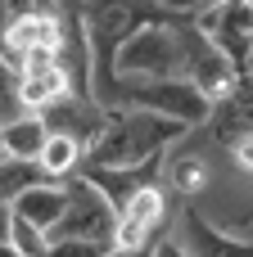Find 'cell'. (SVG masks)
<instances>
[{
  "mask_svg": "<svg viewBox=\"0 0 253 257\" xmlns=\"http://www.w3.org/2000/svg\"><path fill=\"white\" fill-rule=\"evenodd\" d=\"M77 18H81L86 50H91V99L95 104L118 81L113 77V59H118V50L131 36L140 27H154V23H177L154 0H77Z\"/></svg>",
  "mask_w": 253,
  "mask_h": 257,
  "instance_id": "1",
  "label": "cell"
},
{
  "mask_svg": "<svg viewBox=\"0 0 253 257\" xmlns=\"http://www.w3.org/2000/svg\"><path fill=\"white\" fill-rule=\"evenodd\" d=\"M186 136L181 122H167L158 113L145 108H109L104 131L95 136V145L86 149L81 163L91 167H140L154 158H167V145H177Z\"/></svg>",
  "mask_w": 253,
  "mask_h": 257,
  "instance_id": "2",
  "label": "cell"
},
{
  "mask_svg": "<svg viewBox=\"0 0 253 257\" xmlns=\"http://www.w3.org/2000/svg\"><path fill=\"white\" fill-rule=\"evenodd\" d=\"M190 18H177V23H154V27H140L113 59V77H127V81H167V77H181L186 72V41H181V27Z\"/></svg>",
  "mask_w": 253,
  "mask_h": 257,
  "instance_id": "3",
  "label": "cell"
},
{
  "mask_svg": "<svg viewBox=\"0 0 253 257\" xmlns=\"http://www.w3.org/2000/svg\"><path fill=\"white\" fill-rule=\"evenodd\" d=\"M113 226H118V217H113L109 199L91 181L68 176L63 181V217L54 221V230L45 239H86V244L113 248Z\"/></svg>",
  "mask_w": 253,
  "mask_h": 257,
  "instance_id": "4",
  "label": "cell"
},
{
  "mask_svg": "<svg viewBox=\"0 0 253 257\" xmlns=\"http://www.w3.org/2000/svg\"><path fill=\"white\" fill-rule=\"evenodd\" d=\"M195 27L226 54L235 77L253 72V9H249V0H213L195 18Z\"/></svg>",
  "mask_w": 253,
  "mask_h": 257,
  "instance_id": "5",
  "label": "cell"
},
{
  "mask_svg": "<svg viewBox=\"0 0 253 257\" xmlns=\"http://www.w3.org/2000/svg\"><path fill=\"white\" fill-rule=\"evenodd\" d=\"M167 230V190L163 181L140 185L122 208H118V226H113V248H140L154 244Z\"/></svg>",
  "mask_w": 253,
  "mask_h": 257,
  "instance_id": "6",
  "label": "cell"
},
{
  "mask_svg": "<svg viewBox=\"0 0 253 257\" xmlns=\"http://www.w3.org/2000/svg\"><path fill=\"white\" fill-rule=\"evenodd\" d=\"M181 41H186V72H181V77H186V81H190L208 104H217V99L235 86V68H231L226 54H222V50H217V45L195 27V18L181 27Z\"/></svg>",
  "mask_w": 253,
  "mask_h": 257,
  "instance_id": "7",
  "label": "cell"
},
{
  "mask_svg": "<svg viewBox=\"0 0 253 257\" xmlns=\"http://www.w3.org/2000/svg\"><path fill=\"white\" fill-rule=\"evenodd\" d=\"M41 122H45V131L50 136H72L81 149H91L95 145V136L104 131V117H109V108H100L91 95H59L54 104H45L41 113H36Z\"/></svg>",
  "mask_w": 253,
  "mask_h": 257,
  "instance_id": "8",
  "label": "cell"
},
{
  "mask_svg": "<svg viewBox=\"0 0 253 257\" xmlns=\"http://www.w3.org/2000/svg\"><path fill=\"white\" fill-rule=\"evenodd\" d=\"M213 145H235V140H244L253 136V72L249 77H235V86L213 104V113L204 117V126H199Z\"/></svg>",
  "mask_w": 253,
  "mask_h": 257,
  "instance_id": "9",
  "label": "cell"
},
{
  "mask_svg": "<svg viewBox=\"0 0 253 257\" xmlns=\"http://www.w3.org/2000/svg\"><path fill=\"white\" fill-rule=\"evenodd\" d=\"M181 244L195 257H253V239H240V235L213 226L195 199L181 203Z\"/></svg>",
  "mask_w": 253,
  "mask_h": 257,
  "instance_id": "10",
  "label": "cell"
},
{
  "mask_svg": "<svg viewBox=\"0 0 253 257\" xmlns=\"http://www.w3.org/2000/svg\"><path fill=\"white\" fill-rule=\"evenodd\" d=\"M9 212H14L18 221L36 226L41 235H50V230H54V221L63 217V181H41V185L23 190V194L9 203Z\"/></svg>",
  "mask_w": 253,
  "mask_h": 257,
  "instance_id": "11",
  "label": "cell"
},
{
  "mask_svg": "<svg viewBox=\"0 0 253 257\" xmlns=\"http://www.w3.org/2000/svg\"><path fill=\"white\" fill-rule=\"evenodd\" d=\"M68 90H72V86H68V77H63L59 63L18 72V104H23V113H41L45 104H54V99L68 95Z\"/></svg>",
  "mask_w": 253,
  "mask_h": 257,
  "instance_id": "12",
  "label": "cell"
},
{
  "mask_svg": "<svg viewBox=\"0 0 253 257\" xmlns=\"http://www.w3.org/2000/svg\"><path fill=\"white\" fill-rule=\"evenodd\" d=\"M45 122L36 113H18L14 122H0V154L5 158H23V163H36L41 145H45Z\"/></svg>",
  "mask_w": 253,
  "mask_h": 257,
  "instance_id": "13",
  "label": "cell"
},
{
  "mask_svg": "<svg viewBox=\"0 0 253 257\" xmlns=\"http://www.w3.org/2000/svg\"><path fill=\"white\" fill-rule=\"evenodd\" d=\"M81 158H86V149L72 136H45V145L36 154V167L45 172V181H68V176L81 172Z\"/></svg>",
  "mask_w": 253,
  "mask_h": 257,
  "instance_id": "14",
  "label": "cell"
},
{
  "mask_svg": "<svg viewBox=\"0 0 253 257\" xmlns=\"http://www.w3.org/2000/svg\"><path fill=\"white\" fill-rule=\"evenodd\" d=\"M163 176H167V190L172 194L195 199L208 185V163H204V154H177L172 163H163Z\"/></svg>",
  "mask_w": 253,
  "mask_h": 257,
  "instance_id": "15",
  "label": "cell"
},
{
  "mask_svg": "<svg viewBox=\"0 0 253 257\" xmlns=\"http://www.w3.org/2000/svg\"><path fill=\"white\" fill-rule=\"evenodd\" d=\"M41 181H45V172H41L36 163L5 158V154H0V203H14L23 190H32V185H41Z\"/></svg>",
  "mask_w": 253,
  "mask_h": 257,
  "instance_id": "16",
  "label": "cell"
},
{
  "mask_svg": "<svg viewBox=\"0 0 253 257\" xmlns=\"http://www.w3.org/2000/svg\"><path fill=\"white\" fill-rule=\"evenodd\" d=\"M18 113H23V104H18V72L0 54V122H14Z\"/></svg>",
  "mask_w": 253,
  "mask_h": 257,
  "instance_id": "17",
  "label": "cell"
},
{
  "mask_svg": "<svg viewBox=\"0 0 253 257\" xmlns=\"http://www.w3.org/2000/svg\"><path fill=\"white\" fill-rule=\"evenodd\" d=\"M104 244H86V239H50L45 257H104Z\"/></svg>",
  "mask_w": 253,
  "mask_h": 257,
  "instance_id": "18",
  "label": "cell"
},
{
  "mask_svg": "<svg viewBox=\"0 0 253 257\" xmlns=\"http://www.w3.org/2000/svg\"><path fill=\"white\" fill-rule=\"evenodd\" d=\"M154 5H158L167 18H199L213 0H154Z\"/></svg>",
  "mask_w": 253,
  "mask_h": 257,
  "instance_id": "19",
  "label": "cell"
},
{
  "mask_svg": "<svg viewBox=\"0 0 253 257\" xmlns=\"http://www.w3.org/2000/svg\"><path fill=\"white\" fill-rule=\"evenodd\" d=\"M154 257H195V253H190L181 239H167V235H158V239H154Z\"/></svg>",
  "mask_w": 253,
  "mask_h": 257,
  "instance_id": "20",
  "label": "cell"
},
{
  "mask_svg": "<svg viewBox=\"0 0 253 257\" xmlns=\"http://www.w3.org/2000/svg\"><path fill=\"white\" fill-rule=\"evenodd\" d=\"M231 158H235L244 172H253V136H244V140H235V145H231Z\"/></svg>",
  "mask_w": 253,
  "mask_h": 257,
  "instance_id": "21",
  "label": "cell"
},
{
  "mask_svg": "<svg viewBox=\"0 0 253 257\" xmlns=\"http://www.w3.org/2000/svg\"><path fill=\"white\" fill-rule=\"evenodd\" d=\"M167 235V230H163ZM104 257H154V244H140V248H109Z\"/></svg>",
  "mask_w": 253,
  "mask_h": 257,
  "instance_id": "22",
  "label": "cell"
},
{
  "mask_svg": "<svg viewBox=\"0 0 253 257\" xmlns=\"http://www.w3.org/2000/svg\"><path fill=\"white\" fill-rule=\"evenodd\" d=\"M9 226H14V212H9V203H0V244L9 239Z\"/></svg>",
  "mask_w": 253,
  "mask_h": 257,
  "instance_id": "23",
  "label": "cell"
},
{
  "mask_svg": "<svg viewBox=\"0 0 253 257\" xmlns=\"http://www.w3.org/2000/svg\"><path fill=\"white\" fill-rule=\"evenodd\" d=\"M0 257H23V253H18V248H14V244L5 239V244H0Z\"/></svg>",
  "mask_w": 253,
  "mask_h": 257,
  "instance_id": "24",
  "label": "cell"
}]
</instances>
